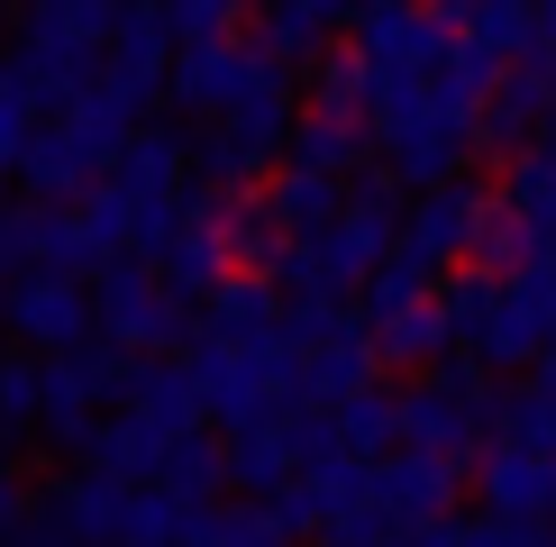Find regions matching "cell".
Returning <instances> with one entry per match:
<instances>
[{"instance_id": "obj_28", "label": "cell", "mask_w": 556, "mask_h": 547, "mask_svg": "<svg viewBox=\"0 0 556 547\" xmlns=\"http://www.w3.org/2000/svg\"><path fill=\"white\" fill-rule=\"evenodd\" d=\"M201 538L211 547H292V520L274 501H211L201 511Z\"/></svg>"}, {"instance_id": "obj_8", "label": "cell", "mask_w": 556, "mask_h": 547, "mask_svg": "<svg viewBox=\"0 0 556 547\" xmlns=\"http://www.w3.org/2000/svg\"><path fill=\"white\" fill-rule=\"evenodd\" d=\"M547 329H556V310H547L529 283L502 274V292L483 302V319L466 329V356L483 365V374H529V365L547 356Z\"/></svg>"}, {"instance_id": "obj_18", "label": "cell", "mask_w": 556, "mask_h": 547, "mask_svg": "<svg viewBox=\"0 0 556 547\" xmlns=\"http://www.w3.org/2000/svg\"><path fill=\"white\" fill-rule=\"evenodd\" d=\"M265 211L283 219V238H319V228H338V211H346V182L338 174H311V165H274Z\"/></svg>"}, {"instance_id": "obj_25", "label": "cell", "mask_w": 556, "mask_h": 547, "mask_svg": "<svg viewBox=\"0 0 556 547\" xmlns=\"http://www.w3.org/2000/svg\"><path fill=\"white\" fill-rule=\"evenodd\" d=\"M493 447L556 456V393H539V383H511V393H493Z\"/></svg>"}, {"instance_id": "obj_33", "label": "cell", "mask_w": 556, "mask_h": 547, "mask_svg": "<svg viewBox=\"0 0 556 547\" xmlns=\"http://www.w3.org/2000/svg\"><path fill=\"white\" fill-rule=\"evenodd\" d=\"M0 429H37V356H0Z\"/></svg>"}, {"instance_id": "obj_41", "label": "cell", "mask_w": 556, "mask_h": 547, "mask_svg": "<svg viewBox=\"0 0 556 547\" xmlns=\"http://www.w3.org/2000/svg\"><path fill=\"white\" fill-rule=\"evenodd\" d=\"M529 155H539V165H556V119L539 128V147H529Z\"/></svg>"}, {"instance_id": "obj_39", "label": "cell", "mask_w": 556, "mask_h": 547, "mask_svg": "<svg viewBox=\"0 0 556 547\" xmlns=\"http://www.w3.org/2000/svg\"><path fill=\"white\" fill-rule=\"evenodd\" d=\"M18 283V246H10V219H0V292Z\"/></svg>"}, {"instance_id": "obj_4", "label": "cell", "mask_w": 556, "mask_h": 547, "mask_svg": "<svg viewBox=\"0 0 556 547\" xmlns=\"http://www.w3.org/2000/svg\"><path fill=\"white\" fill-rule=\"evenodd\" d=\"M466 155H475V128L466 119H438L429 101L392 110V119L375 128V165L402 182V192H438V182H456V174H466Z\"/></svg>"}, {"instance_id": "obj_30", "label": "cell", "mask_w": 556, "mask_h": 547, "mask_svg": "<svg viewBox=\"0 0 556 547\" xmlns=\"http://www.w3.org/2000/svg\"><path fill=\"white\" fill-rule=\"evenodd\" d=\"M182 530H192V511H182L174 493H155V484H137V493L119 501V538H110V547H174Z\"/></svg>"}, {"instance_id": "obj_13", "label": "cell", "mask_w": 556, "mask_h": 547, "mask_svg": "<svg viewBox=\"0 0 556 547\" xmlns=\"http://www.w3.org/2000/svg\"><path fill=\"white\" fill-rule=\"evenodd\" d=\"M219 466H228V493H238V501L292 493V484H301V456H292L283 410H274V420H256V429H228V438H219Z\"/></svg>"}, {"instance_id": "obj_35", "label": "cell", "mask_w": 556, "mask_h": 547, "mask_svg": "<svg viewBox=\"0 0 556 547\" xmlns=\"http://www.w3.org/2000/svg\"><path fill=\"white\" fill-rule=\"evenodd\" d=\"M319 547H410V538L392 530V520L365 511V520H346V530H319Z\"/></svg>"}, {"instance_id": "obj_19", "label": "cell", "mask_w": 556, "mask_h": 547, "mask_svg": "<svg viewBox=\"0 0 556 547\" xmlns=\"http://www.w3.org/2000/svg\"><path fill=\"white\" fill-rule=\"evenodd\" d=\"M265 46L274 64H283V74H301V64H319L329 55V37H346V10H319V0H292V10H265L256 28H247Z\"/></svg>"}, {"instance_id": "obj_34", "label": "cell", "mask_w": 556, "mask_h": 547, "mask_svg": "<svg viewBox=\"0 0 556 547\" xmlns=\"http://www.w3.org/2000/svg\"><path fill=\"white\" fill-rule=\"evenodd\" d=\"M429 383H438L447 402H466V410H493V374H483L466 347H456V356H438V365H429Z\"/></svg>"}, {"instance_id": "obj_27", "label": "cell", "mask_w": 556, "mask_h": 547, "mask_svg": "<svg viewBox=\"0 0 556 547\" xmlns=\"http://www.w3.org/2000/svg\"><path fill=\"white\" fill-rule=\"evenodd\" d=\"M466 46L493 55V64L539 55V10H520V0H483V10H466Z\"/></svg>"}, {"instance_id": "obj_7", "label": "cell", "mask_w": 556, "mask_h": 547, "mask_svg": "<svg viewBox=\"0 0 556 547\" xmlns=\"http://www.w3.org/2000/svg\"><path fill=\"white\" fill-rule=\"evenodd\" d=\"M228 201L219 192H182V219H174V238H165V256H155V283L174 292V302H211V292L228 283V228H219Z\"/></svg>"}, {"instance_id": "obj_22", "label": "cell", "mask_w": 556, "mask_h": 547, "mask_svg": "<svg viewBox=\"0 0 556 547\" xmlns=\"http://www.w3.org/2000/svg\"><path fill=\"white\" fill-rule=\"evenodd\" d=\"M119 410L147 420V429H165V438H192L201 429V402H192V374H182V365H137Z\"/></svg>"}, {"instance_id": "obj_11", "label": "cell", "mask_w": 556, "mask_h": 547, "mask_svg": "<svg viewBox=\"0 0 556 547\" xmlns=\"http://www.w3.org/2000/svg\"><path fill=\"white\" fill-rule=\"evenodd\" d=\"M475 501H483V520H520V530H556V456L483 447V456H475Z\"/></svg>"}, {"instance_id": "obj_12", "label": "cell", "mask_w": 556, "mask_h": 547, "mask_svg": "<svg viewBox=\"0 0 556 547\" xmlns=\"http://www.w3.org/2000/svg\"><path fill=\"white\" fill-rule=\"evenodd\" d=\"M375 383H383V365H375V338L365 329L292 356V410H346L356 393H375Z\"/></svg>"}, {"instance_id": "obj_5", "label": "cell", "mask_w": 556, "mask_h": 547, "mask_svg": "<svg viewBox=\"0 0 556 547\" xmlns=\"http://www.w3.org/2000/svg\"><path fill=\"white\" fill-rule=\"evenodd\" d=\"M0 319H10V338L28 347L37 365L91 347V283H64V274H18L10 292H0Z\"/></svg>"}, {"instance_id": "obj_14", "label": "cell", "mask_w": 556, "mask_h": 547, "mask_svg": "<svg viewBox=\"0 0 556 547\" xmlns=\"http://www.w3.org/2000/svg\"><path fill=\"white\" fill-rule=\"evenodd\" d=\"M483 429H493V410H466V402L438 393V383H410L402 393V447L392 456H447V466H466Z\"/></svg>"}, {"instance_id": "obj_32", "label": "cell", "mask_w": 556, "mask_h": 547, "mask_svg": "<svg viewBox=\"0 0 556 547\" xmlns=\"http://www.w3.org/2000/svg\"><path fill=\"white\" fill-rule=\"evenodd\" d=\"M219 37H247V18L228 10V0H182V10H165V46H174V55L219 46Z\"/></svg>"}, {"instance_id": "obj_23", "label": "cell", "mask_w": 556, "mask_h": 547, "mask_svg": "<svg viewBox=\"0 0 556 547\" xmlns=\"http://www.w3.org/2000/svg\"><path fill=\"white\" fill-rule=\"evenodd\" d=\"M155 493H174L182 511H211V501L228 493V466H219V438L211 429H192V438L165 447V466H155Z\"/></svg>"}, {"instance_id": "obj_21", "label": "cell", "mask_w": 556, "mask_h": 547, "mask_svg": "<svg viewBox=\"0 0 556 547\" xmlns=\"http://www.w3.org/2000/svg\"><path fill=\"white\" fill-rule=\"evenodd\" d=\"M329 429H338V456H346V466H383V456L402 447V393L375 383V393H356L346 410H329Z\"/></svg>"}, {"instance_id": "obj_29", "label": "cell", "mask_w": 556, "mask_h": 547, "mask_svg": "<svg viewBox=\"0 0 556 547\" xmlns=\"http://www.w3.org/2000/svg\"><path fill=\"white\" fill-rule=\"evenodd\" d=\"M311 110H329V119H356V128H375V82H365V64L346 55H319V74H311Z\"/></svg>"}, {"instance_id": "obj_9", "label": "cell", "mask_w": 556, "mask_h": 547, "mask_svg": "<svg viewBox=\"0 0 556 547\" xmlns=\"http://www.w3.org/2000/svg\"><path fill=\"white\" fill-rule=\"evenodd\" d=\"M456 493H466V466H447V456H383L375 466V520H392L402 538L456 520Z\"/></svg>"}, {"instance_id": "obj_36", "label": "cell", "mask_w": 556, "mask_h": 547, "mask_svg": "<svg viewBox=\"0 0 556 547\" xmlns=\"http://www.w3.org/2000/svg\"><path fill=\"white\" fill-rule=\"evenodd\" d=\"M511 283H529V292H539V302L556 310V238H529V256H520Z\"/></svg>"}, {"instance_id": "obj_26", "label": "cell", "mask_w": 556, "mask_h": 547, "mask_svg": "<svg viewBox=\"0 0 556 547\" xmlns=\"http://www.w3.org/2000/svg\"><path fill=\"white\" fill-rule=\"evenodd\" d=\"M493 201H502V219H520L529 238H556V165H539V155H511L493 182Z\"/></svg>"}, {"instance_id": "obj_1", "label": "cell", "mask_w": 556, "mask_h": 547, "mask_svg": "<svg viewBox=\"0 0 556 547\" xmlns=\"http://www.w3.org/2000/svg\"><path fill=\"white\" fill-rule=\"evenodd\" d=\"M182 374H192L201 420H219V429H256V420H274V410H292V347H283V329L247 338V347H228V338H192Z\"/></svg>"}, {"instance_id": "obj_10", "label": "cell", "mask_w": 556, "mask_h": 547, "mask_svg": "<svg viewBox=\"0 0 556 547\" xmlns=\"http://www.w3.org/2000/svg\"><path fill=\"white\" fill-rule=\"evenodd\" d=\"M182 174H192V147L174 128H128V147L110 155V192L128 201V228L155 219V211H182Z\"/></svg>"}, {"instance_id": "obj_31", "label": "cell", "mask_w": 556, "mask_h": 547, "mask_svg": "<svg viewBox=\"0 0 556 547\" xmlns=\"http://www.w3.org/2000/svg\"><path fill=\"white\" fill-rule=\"evenodd\" d=\"M438 292V274H420L410 256H383L375 274H365V292H356V319L375 329V319H392V310H410V302H429Z\"/></svg>"}, {"instance_id": "obj_17", "label": "cell", "mask_w": 556, "mask_h": 547, "mask_svg": "<svg viewBox=\"0 0 556 547\" xmlns=\"http://www.w3.org/2000/svg\"><path fill=\"white\" fill-rule=\"evenodd\" d=\"M238 74H247V37H219V46L174 55V64H165V91H174L182 110H201V119H219L228 91H238Z\"/></svg>"}, {"instance_id": "obj_40", "label": "cell", "mask_w": 556, "mask_h": 547, "mask_svg": "<svg viewBox=\"0 0 556 547\" xmlns=\"http://www.w3.org/2000/svg\"><path fill=\"white\" fill-rule=\"evenodd\" d=\"M18 547H74V538H64V530H46V520H28V538H18Z\"/></svg>"}, {"instance_id": "obj_37", "label": "cell", "mask_w": 556, "mask_h": 547, "mask_svg": "<svg viewBox=\"0 0 556 547\" xmlns=\"http://www.w3.org/2000/svg\"><path fill=\"white\" fill-rule=\"evenodd\" d=\"M28 520H37V501L18 493V474H0V538H28Z\"/></svg>"}, {"instance_id": "obj_2", "label": "cell", "mask_w": 556, "mask_h": 547, "mask_svg": "<svg viewBox=\"0 0 556 547\" xmlns=\"http://www.w3.org/2000/svg\"><path fill=\"white\" fill-rule=\"evenodd\" d=\"M91 329H101V347H119L137 365H165L174 347L201 338L192 329V302H174V292L155 283V265H137V256L91 274Z\"/></svg>"}, {"instance_id": "obj_15", "label": "cell", "mask_w": 556, "mask_h": 547, "mask_svg": "<svg viewBox=\"0 0 556 547\" xmlns=\"http://www.w3.org/2000/svg\"><path fill=\"white\" fill-rule=\"evenodd\" d=\"M283 165H311V174L356 182L365 165H375V128L329 119V110H301V119H292V137H283Z\"/></svg>"}, {"instance_id": "obj_24", "label": "cell", "mask_w": 556, "mask_h": 547, "mask_svg": "<svg viewBox=\"0 0 556 547\" xmlns=\"http://www.w3.org/2000/svg\"><path fill=\"white\" fill-rule=\"evenodd\" d=\"M219 228H228V265H238V274H265V283H274V265H283V219H274L265 211V192H238V201H228V211H219Z\"/></svg>"}, {"instance_id": "obj_20", "label": "cell", "mask_w": 556, "mask_h": 547, "mask_svg": "<svg viewBox=\"0 0 556 547\" xmlns=\"http://www.w3.org/2000/svg\"><path fill=\"white\" fill-rule=\"evenodd\" d=\"M365 338H375V365H383V374L456 356V329H447V310H438V292H429V302H410V310H392V319H375Z\"/></svg>"}, {"instance_id": "obj_16", "label": "cell", "mask_w": 556, "mask_h": 547, "mask_svg": "<svg viewBox=\"0 0 556 547\" xmlns=\"http://www.w3.org/2000/svg\"><path fill=\"white\" fill-rule=\"evenodd\" d=\"M274 329H283V292H274L265 274H228L211 302H201V338L247 347V338H274Z\"/></svg>"}, {"instance_id": "obj_6", "label": "cell", "mask_w": 556, "mask_h": 547, "mask_svg": "<svg viewBox=\"0 0 556 547\" xmlns=\"http://www.w3.org/2000/svg\"><path fill=\"white\" fill-rule=\"evenodd\" d=\"M556 119V55L539 46V55H520V64H502V82H493V101L475 110V147H493L502 165L511 155L539 147V128Z\"/></svg>"}, {"instance_id": "obj_38", "label": "cell", "mask_w": 556, "mask_h": 547, "mask_svg": "<svg viewBox=\"0 0 556 547\" xmlns=\"http://www.w3.org/2000/svg\"><path fill=\"white\" fill-rule=\"evenodd\" d=\"M410 547H483V530H475V520H438V530H420Z\"/></svg>"}, {"instance_id": "obj_3", "label": "cell", "mask_w": 556, "mask_h": 547, "mask_svg": "<svg viewBox=\"0 0 556 547\" xmlns=\"http://www.w3.org/2000/svg\"><path fill=\"white\" fill-rule=\"evenodd\" d=\"M483 219H493V182L456 174V182H438V192H420V201L402 211V246H392V256H410L420 274H438V283H447V274L475 256Z\"/></svg>"}]
</instances>
